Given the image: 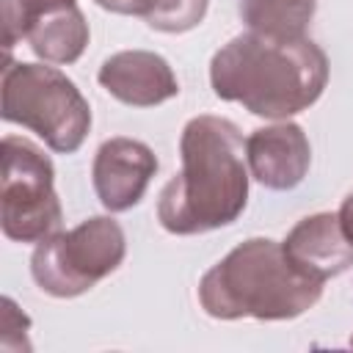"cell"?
I'll return each mask as SVG.
<instances>
[{
    "label": "cell",
    "instance_id": "cell-14",
    "mask_svg": "<svg viewBox=\"0 0 353 353\" xmlns=\"http://www.w3.org/2000/svg\"><path fill=\"white\" fill-rule=\"evenodd\" d=\"M74 0H0L3 8V28H6V47L11 50L19 39H25L30 22L55 6H66Z\"/></svg>",
    "mask_w": 353,
    "mask_h": 353
},
{
    "label": "cell",
    "instance_id": "cell-11",
    "mask_svg": "<svg viewBox=\"0 0 353 353\" xmlns=\"http://www.w3.org/2000/svg\"><path fill=\"white\" fill-rule=\"evenodd\" d=\"M25 41L44 63H74L88 47V22L77 3L55 6L30 22Z\"/></svg>",
    "mask_w": 353,
    "mask_h": 353
},
{
    "label": "cell",
    "instance_id": "cell-17",
    "mask_svg": "<svg viewBox=\"0 0 353 353\" xmlns=\"http://www.w3.org/2000/svg\"><path fill=\"white\" fill-rule=\"evenodd\" d=\"M350 347H353V336H350Z\"/></svg>",
    "mask_w": 353,
    "mask_h": 353
},
{
    "label": "cell",
    "instance_id": "cell-13",
    "mask_svg": "<svg viewBox=\"0 0 353 353\" xmlns=\"http://www.w3.org/2000/svg\"><path fill=\"white\" fill-rule=\"evenodd\" d=\"M210 0H149L146 25L160 33H188L207 17Z\"/></svg>",
    "mask_w": 353,
    "mask_h": 353
},
{
    "label": "cell",
    "instance_id": "cell-10",
    "mask_svg": "<svg viewBox=\"0 0 353 353\" xmlns=\"http://www.w3.org/2000/svg\"><path fill=\"white\" fill-rule=\"evenodd\" d=\"M281 245L301 273L323 284L353 268V243L347 240L339 215L334 212H314L301 218L287 232Z\"/></svg>",
    "mask_w": 353,
    "mask_h": 353
},
{
    "label": "cell",
    "instance_id": "cell-5",
    "mask_svg": "<svg viewBox=\"0 0 353 353\" xmlns=\"http://www.w3.org/2000/svg\"><path fill=\"white\" fill-rule=\"evenodd\" d=\"M127 256V237L110 215H94L69 232L36 243L30 276L52 298H77L110 276Z\"/></svg>",
    "mask_w": 353,
    "mask_h": 353
},
{
    "label": "cell",
    "instance_id": "cell-8",
    "mask_svg": "<svg viewBox=\"0 0 353 353\" xmlns=\"http://www.w3.org/2000/svg\"><path fill=\"white\" fill-rule=\"evenodd\" d=\"M245 160L251 176L268 190H292L309 174L312 146L301 124L279 121L245 138Z\"/></svg>",
    "mask_w": 353,
    "mask_h": 353
},
{
    "label": "cell",
    "instance_id": "cell-7",
    "mask_svg": "<svg viewBox=\"0 0 353 353\" xmlns=\"http://www.w3.org/2000/svg\"><path fill=\"white\" fill-rule=\"evenodd\" d=\"M154 174H157L154 152L143 141L124 135L102 141L91 165V182L97 199L108 212L132 210L143 199Z\"/></svg>",
    "mask_w": 353,
    "mask_h": 353
},
{
    "label": "cell",
    "instance_id": "cell-6",
    "mask_svg": "<svg viewBox=\"0 0 353 353\" xmlns=\"http://www.w3.org/2000/svg\"><path fill=\"white\" fill-rule=\"evenodd\" d=\"M3 234L14 243H41L55 234L63 207L55 193L52 160L28 138H3Z\"/></svg>",
    "mask_w": 353,
    "mask_h": 353
},
{
    "label": "cell",
    "instance_id": "cell-12",
    "mask_svg": "<svg viewBox=\"0 0 353 353\" xmlns=\"http://www.w3.org/2000/svg\"><path fill=\"white\" fill-rule=\"evenodd\" d=\"M317 0H240V17L248 30L301 36L312 22Z\"/></svg>",
    "mask_w": 353,
    "mask_h": 353
},
{
    "label": "cell",
    "instance_id": "cell-3",
    "mask_svg": "<svg viewBox=\"0 0 353 353\" xmlns=\"http://www.w3.org/2000/svg\"><path fill=\"white\" fill-rule=\"evenodd\" d=\"M323 295V281L301 273L281 243L248 237L199 281V303L215 320H295Z\"/></svg>",
    "mask_w": 353,
    "mask_h": 353
},
{
    "label": "cell",
    "instance_id": "cell-1",
    "mask_svg": "<svg viewBox=\"0 0 353 353\" xmlns=\"http://www.w3.org/2000/svg\"><path fill=\"white\" fill-rule=\"evenodd\" d=\"M328 58L306 33L276 36L245 30L229 39L210 61L212 94L248 113L287 121L309 110L325 91Z\"/></svg>",
    "mask_w": 353,
    "mask_h": 353
},
{
    "label": "cell",
    "instance_id": "cell-4",
    "mask_svg": "<svg viewBox=\"0 0 353 353\" xmlns=\"http://www.w3.org/2000/svg\"><path fill=\"white\" fill-rule=\"evenodd\" d=\"M3 119L28 127L58 154H74L88 130L91 108L80 88L47 63L11 61L3 69Z\"/></svg>",
    "mask_w": 353,
    "mask_h": 353
},
{
    "label": "cell",
    "instance_id": "cell-16",
    "mask_svg": "<svg viewBox=\"0 0 353 353\" xmlns=\"http://www.w3.org/2000/svg\"><path fill=\"white\" fill-rule=\"evenodd\" d=\"M339 223H342V229H345V234H347V240L353 243V190L345 196V201H342V207H339Z\"/></svg>",
    "mask_w": 353,
    "mask_h": 353
},
{
    "label": "cell",
    "instance_id": "cell-9",
    "mask_svg": "<svg viewBox=\"0 0 353 353\" xmlns=\"http://www.w3.org/2000/svg\"><path fill=\"white\" fill-rule=\"evenodd\" d=\"M99 85L130 108H154L179 94L171 63L149 50H121L102 61Z\"/></svg>",
    "mask_w": 353,
    "mask_h": 353
},
{
    "label": "cell",
    "instance_id": "cell-15",
    "mask_svg": "<svg viewBox=\"0 0 353 353\" xmlns=\"http://www.w3.org/2000/svg\"><path fill=\"white\" fill-rule=\"evenodd\" d=\"M94 3L105 11L124 14V17H143L149 8V0H94Z\"/></svg>",
    "mask_w": 353,
    "mask_h": 353
},
{
    "label": "cell",
    "instance_id": "cell-2",
    "mask_svg": "<svg viewBox=\"0 0 353 353\" xmlns=\"http://www.w3.org/2000/svg\"><path fill=\"white\" fill-rule=\"evenodd\" d=\"M182 171L165 182L157 221L168 234H204L234 223L248 204L245 141L234 121L193 116L179 138Z\"/></svg>",
    "mask_w": 353,
    "mask_h": 353
}]
</instances>
